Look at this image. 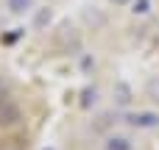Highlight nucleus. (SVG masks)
<instances>
[{"mask_svg":"<svg viewBox=\"0 0 159 150\" xmlns=\"http://www.w3.org/2000/svg\"><path fill=\"white\" fill-rule=\"evenodd\" d=\"M126 122H129V125H134V128H154V125H159V114H151V111L129 114V117H126Z\"/></svg>","mask_w":159,"mask_h":150,"instance_id":"obj_1","label":"nucleus"},{"mask_svg":"<svg viewBox=\"0 0 159 150\" xmlns=\"http://www.w3.org/2000/svg\"><path fill=\"white\" fill-rule=\"evenodd\" d=\"M20 120V109L11 103V100H0V125H14Z\"/></svg>","mask_w":159,"mask_h":150,"instance_id":"obj_2","label":"nucleus"},{"mask_svg":"<svg viewBox=\"0 0 159 150\" xmlns=\"http://www.w3.org/2000/svg\"><path fill=\"white\" fill-rule=\"evenodd\" d=\"M106 150H131V142L126 136H109L106 139Z\"/></svg>","mask_w":159,"mask_h":150,"instance_id":"obj_3","label":"nucleus"},{"mask_svg":"<svg viewBox=\"0 0 159 150\" xmlns=\"http://www.w3.org/2000/svg\"><path fill=\"white\" fill-rule=\"evenodd\" d=\"M6 6H8L11 14H25V11L34 6V0H6Z\"/></svg>","mask_w":159,"mask_h":150,"instance_id":"obj_4","label":"nucleus"},{"mask_svg":"<svg viewBox=\"0 0 159 150\" xmlns=\"http://www.w3.org/2000/svg\"><path fill=\"white\" fill-rule=\"evenodd\" d=\"M115 100H117L120 106H129V103H131V89H129L126 84H117V89H115Z\"/></svg>","mask_w":159,"mask_h":150,"instance_id":"obj_5","label":"nucleus"},{"mask_svg":"<svg viewBox=\"0 0 159 150\" xmlns=\"http://www.w3.org/2000/svg\"><path fill=\"white\" fill-rule=\"evenodd\" d=\"M131 11L140 14V17H145L151 11V0H131Z\"/></svg>","mask_w":159,"mask_h":150,"instance_id":"obj_6","label":"nucleus"},{"mask_svg":"<svg viewBox=\"0 0 159 150\" xmlns=\"http://www.w3.org/2000/svg\"><path fill=\"white\" fill-rule=\"evenodd\" d=\"M92 103H95V89H84V100H81V106L89 109Z\"/></svg>","mask_w":159,"mask_h":150,"instance_id":"obj_7","label":"nucleus"},{"mask_svg":"<svg viewBox=\"0 0 159 150\" xmlns=\"http://www.w3.org/2000/svg\"><path fill=\"white\" fill-rule=\"evenodd\" d=\"M148 95H151L154 100H159V78H154V81L148 84Z\"/></svg>","mask_w":159,"mask_h":150,"instance_id":"obj_8","label":"nucleus"},{"mask_svg":"<svg viewBox=\"0 0 159 150\" xmlns=\"http://www.w3.org/2000/svg\"><path fill=\"white\" fill-rule=\"evenodd\" d=\"M45 22H50V11H39V17H36V25H45Z\"/></svg>","mask_w":159,"mask_h":150,"instance_id":"obj_9","label":"nucleus"},{"mask_svg":"<svg viewBox=\"0 0 159 150\" xmlns=\"http://www.w3.org/2000/svg\"><path fill=\"white\" fill-rule=\"evenodd\" d=\"M112 3H115V6H129L131 0H112Z\"/></svg>","mask_w":159,"mask_h":150,"instance_id":"obj_10","label":"nucleus"}]
</instances>
